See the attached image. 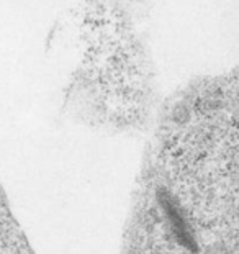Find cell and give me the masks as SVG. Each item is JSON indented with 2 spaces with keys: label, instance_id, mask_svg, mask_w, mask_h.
Wrapping results in <instances>:
<instances>
[{
  "label": "cell",
  "instance_id": "6da1fadb",
  "mask_svg": "<svg viewBox=\"0 0 239 254\" xmlns=\"http://www.w3.org/2000/svg\"><path fill=\"white\" fill-rule=\"evenodd\" d=\"M238 79L210 77L161 117L121 254H239Z\"/></svg>",
  "mask_w": 239,
  "mask_h": 254
}]
</instances>
